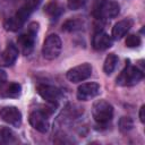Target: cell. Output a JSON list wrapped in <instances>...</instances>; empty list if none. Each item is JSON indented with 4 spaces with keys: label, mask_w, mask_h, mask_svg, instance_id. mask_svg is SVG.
I'll return each mask as SVG.
<instances>
[{
    "label": "cell",
    "mask_w": 145,
    "mask_h": 145,
    "mask_svg": "<svg viewBox=\"0 0 145 145\" xmlns=\"http://www.w3.org/2000/svg\"><path fill=\"white\" fill-rule=\"evenodd\" d=\"M33 11H34L33 8H31L27 3H24V5L16 11V14H15L14 16L9 17V18L5 22V24H3L5 28H6L7 31H10V32H16V31L20 29V28L23 27V25L25 24V22L27 20V18L29 17V15H31Z\"/></svg>",
    "instance_id": "obj_1"
},
{
    "label": "cell",
    "mask_w": 145,
    "mask_h": 145,
    "mask_svg": "<svg viewBox=\"0 0 145 145\" xmlns=\"http://www.w3.org/2000/svg\"><path fill=\"white\" fill-rule=\"evenodd\" d=\"M144 77L143 70L137 67L127 63V66L122 69V71L117 77V84L120 86H134L139 83Z\"/></svg>",
    "instance_id": "obj_2"
},
{
    "label": "cell",
    "mask_w": 145,
    "mask_h": 145,
    "mask_svg": "<svg viewBox=\"0 0 145 145\" xmlns=\"http://www.w3.org/2000/svg\"><path fill=\"white\" fill-rule=\"evenodd\" d=\"M37 29H39V24L37 23H31L28 25L26 32L22 33L17 39V44L25 56L29 54L34 48Z\"/></svg>",
    "instance_id": "obj_3"
},
{
    "label": "cell",
    "mask_w": 145,
    "mask_h": 145,
    "mask_svg": "<svg viewBox=\"0 0 145 145\" xmlns=\"http://www.w3.org/2000/svg\"><path fill=\"white\" fill-rule=\"evenodd\" d=\"M92 116L97 123H108L113 117V106L104 100H99L92 106Z\"/></svg>",
    "instance_id": "obj_4"
},
{
    "label": "cell",
    "mask_w": 145,
    "mask_h": 145,
    "mask_svg": "<svg viewBox=\"0 0 145 145\" xmlns=\"http://www.w3.org/2000/svg\"><path fill=\"white\" fill-rule=\"evenodd\" d=\"M61 48H62V43H61L60 37L57 34H51L45 39L43 43L42 54L45 59L53 60L59 57L61 52Z\"/></svg>",
    "instance_id": "obj_5"
},
{
    "label": "cell",
    "mask_w": 145,
    "mask_h": 145,
    "mask_svg": "<svg viewBox=\"0 0 145 145\" xmlns=\"http://www.w3.org/2000/svg\"><path fill=\"white\" fill-rule=\"evenodd\" d=\"M120 11V6L116 1H103L95 9L94 15L100 19H111L118 16Z\"/></svg>",
    "instance_id": "obj_6"
},
{
    "label": "cell",
    "mask_w": 145,
    "mask_h": 145,
    "mask_svg": "<svg viewBox=\"0 0 145 145\" xmlns=\"http://www.w3.org/2000/svg\"><path fill=\"white\" fill-rule=\"evenodd\" d=\"M92 75V66L89 63L78 65L67 71V78L71 83H80Z\"/></svg>",
    "instance_id": "obj_7"
},
{
    "label": "cell",
    "mask_w": 145,
    "mask_h": 145,
    "mask_svg": "<svg viewBox=\"0 0 145 145\" xmlns=\"http://www.w3.org/2000/svg\"><path fill=\"white\" fill-rule=\"evenodd\" d=\"M37 93L43 100H45L51 104H57L62 97V93L58 87L46 84L37 85Z\"/></svg>",
    "instance_id": "obj_8"
},
{
    "label": "cell",
    "mask_w": 145,
    "mask_h": 145,
    "mask_svg": "<svg viewBox=\"0 0 145 145\" xmlns=\"http://www.w3.org/2000/svg\"><path fill=\"white\" fill-rule=\"evenodd\" d=\"M48 113L43 110H35L31 112L28 117V121L31 126L36 129L40 133H46L49 130V120H48Z\"/></svg>",
    "instance_id": "obj_9"
},
{
    "label": "cell",
    "mask_w": 145,
    "mask_h": 145,
    "mask_svg": "<svg viewBox=\"0 0 145 145\" xmlns=\"http://www.w3.org/2000/svg\"><path fill=\"white\" fill-rule=\"evenodd\" d=\"M0 118L14 127H19L22 125V113L15 106L2 108L0 110Z\"/></svg>",
    "instance_id": "obj_10"
},
{
    "label": "cell",
    "mask_w": 145,
    "mask_h": 145,
    "mask_svg": "<svg viewBox=\"0 0 145 145\" xmlns=\"http://www.w3.org/2000/svg\"><path fill=\"white\" fill-rule=\"evenodd\" d=\"M100 93V85L97 83H84L77 88V97L80 101H88Z\"/></svg>",
    "instance_id": "obj_11"
},
{
    "label": "cell",
    "mask_w": 145,
    "mask_h": 145,
    "mask_svg": "<svg viewBox=\"0 0 145 145\" xmlns=\"http://www.w3.org/2000/svg\"><path fill=\"white\" fill-rule=\"evenodd\" d=\"M18 58V48L14 43H9L0 54V66H12Z\"/></svg>",
    "instance_id": "obj_12"
},
{
    "label": "cell",
    "mask_w": 145,
    "mask_h": 145,
    "mask_svg": "<svg viewBox=\"0 0 145 145\" xmlns=\"http://www.w3.org/2000/svg\"><path fill=\"white\" fill-rule=\"evenodd\" d=\"M112 45V39L104 32H97L93 37V48L97 51H103Z\"/></svg>",
    "instance_id": "obj_13"
},
{
    "label": "cell",
    "mask_w": 145,
    "mask_h": 145,
    "mask_svg": "<svg viewBox=\"0 0 145 145\" xmlns=\"http://www.w3.org/2000/svg\"><path fill=\"white\" fill-rule=\"evenodd\" d=\"M131 26H133V20L129 18H126V19L118 22L112 28V39L120 40L122 36L126 35V33L130 29Z\"/></svg>",
    "instance_id": "obj_14"
},
{
    "label": "cell",
    "mask_w": 145,
    "mask_h": 145,
    "mask_svg": "<svg viewBox=\"0 0 145 145\" xmlns=\"http://www.w3.org/2000/svg\"><path fill=\"white\" fill-rule=\"evenodd\" d=\"M20 94H22V86L18 83H9L0 91V95L3 97L16 99L19 97Z\"/></svg>",
    "instance_id": "obj_15"
},
{
    "label": "cell",
    "mask_w": 145,
    "mask_h": 145,
    "mask_svg": "<svg viewBox=\"0 0 145 145\" xmlns=\"http://www.w3.org/2000/svg\"><path fill=\"white\" fill-rule=\"evenodd\" d=\"M16 142H17V138L11 129L7 127H0V143L1 144H12Z\"/></svg>",
    "instance_id": "obj_16"
},
{
    "label": "cell",
    "mask_w": 145,
    "mask_h": 145,
    "mask_svg": "<svg viewBox=\"0 0 145 145\" xmlns=\"http://www.w3.org/2000/svg\"><path fill=\"white\" fill-rule=\"evenodd\" d=\"M117 63H118V57L114 54V53H110L106 58H105V61H104V65H103V70L106 75H110L112 74V71L116 69L117 67Z\"/></svg>",
    "instance_id": "obj_17"
},
{
    "label": "cell",
    "mask_w": 145,
    "mask_h": 145,
    "mask_svg": "<svg viewBox=\"0 0 145 145\" xmlns=\"http://www.w3.org/2000/svg\"><path fill=\"white\" fill-rule=\"evenodd\" d=\"M140 43H142V41H140V37L138 35L130 34L126 37V45L128 48H137L140 45Z\"/></svg>",
    "instance_id": "obj_18"
},
{
    "label": "cell",
    "mask_w": 145,
    "mask_h": 145,
    "mask_svg": "<svg viewBox=\"0 0 145 145\" xmlns=\"http://www.w3.org/2000/svg\"><path fill=\"white\" fill-rule=\"evenodd\" d=\"M119 127L122 131H128L133 128V120L129 117H122L119 121Z\"/></svg>",
    "instance_id": "obj_19"
},
{
    "label": "cell",
    "mask_w": 145,
    "mask_h": 145,
    "mask_svg": "<svg viewBox=\"0 0 145 145\" xmlns=\"http://www.w3.org/2000/svg\"><path fill=\"white\" fill-rule=\"evenodd\" d=\"M86 0H67V6L71 10H77L85 5Z\"/></svg>",
    "instance_id": "obj_20"
},
{
    "label": "cell",
    "mask_w": 145,
    "mask_h": 145,
    "mask_svg": "<svg viewBox=\"0 0 145 145\" xmlns=\"http://www.w3.org/2000/svg\"><path fill=\"white\" fill-rule=\"evenodd\" d=\"M45 11H46L50 16L57 17V16L60 14V8H59V6H58L57 3H50V5H48V7L45 8Z\"/></svg>",
    "instance_id": "obj_21"
},
{
    "label": "cell",
    "mask_w": 145,
    "mask_h": 145,
    "mask_svg": "<svg viewBox=\"0 0 145 145\" xmlns=\"http://www.w3.org/2000/svg\"><path fill=\"white\" fill-rule=\"evenodd\" d=\"M79 27H80L79 22H77L75 19H70V20H68V22H66L63 24V28L66 31H75V29H77Z\"/></svg>",
    "instance_id": "obj_22"
},
{
    "label": "cell",
    "mask_w": 145,
    "mask_h": 145,
    "mask_svg": "<svg viewBox=\"0 0 145 145\" xmlns=\"http://www.w3.org/2000/svg\"><path fill=\"white\" fill-rule=\"evenodd\" d=\"M6 80H7V74H6V71H3L2 69H0V86L5 85Z\"/></svg>",
    "instance_id": "obj_23"
},
{
    "label": "cell",
    "mask_w": 145,
    "mask_h": 145,
    "mask_svg": "<svg viewBox=\"0 0 145 145\" xmlns=\"http://www.w3.org/2000/svg\"><path fill=\"white\" fill-rule=\"evenodd\" d=\"M144 112H145V105H142L140 106V110H139V120L140 122H145V116H144Z\"/></svg>",
    "instance_id": "obj_24"
}]
</instances>
